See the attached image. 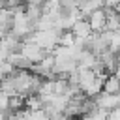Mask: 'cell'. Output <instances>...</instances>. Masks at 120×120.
Returning a JSON list of instances; mask_svg holds the SVG:
<instances>
[{"label": "cell", "instance_id": "obj_6", "mask_svg": "<svg viewBox=\"0 0 120 120\" xmlns=\"http://www.w3.org/2000/svg\"><path fill=\"white\" fill-rule=\"evenodd\" d=\"M28 120H51V118L45 112V109H38V111H28Z\"/></svg>", "mask_w": 120, "mask_h": 120}, {"label": "cell", "instance_id": "obj_10", "mask_svg": "<svg viewBox=\"0 0 120 120\" xmlns=\"http://www.w3.org/2000/svg\"><path fill=\"white\" fill-rule=\"evenodd\" d=\"M118 68H120V52H118Z\"/></svg>", "mask_w": 120, "mask_h": 120}, {"label": "cell", "instance_id": "obj_7", "mask_svg": "<svg viewBox=\"0 0 120 120\" xmlns=\"http://www.w3.org/2000/svg\"><path fill=\"white\" fill-rule=\"evenodd\" d=\"M107 120H120V107L109 111V112H107Z\"/></svg>", "mask_w": 120, "mask_h": 120}, {"label": "cell", "instance_id": "obj_9", "mask_svg": "<svg viewBox=\"0 0 120 120\" xmlns=\"http://www.w3.org/2000/svg\"><path fill=\"white\" fill-rule=\"evenodd\" d=\"M114 75H116V77L120 79V68H116V71H114Z\"/></svg>", "mask_w": 120, "mask_h": 120}, {"label": "cell", "instance_id": "obj_2", "mask_svg": "<svg viewBox=\"0 0 120 120\" xmlns=\"http://www.w3.org/2000/svg\"><path fill=\"white\" fill-rule=\"evenodd\" d=\"M86 21H88V24H90L92 32H103V30H105V21H107V15H105L103 8H99V9L92 11V13L86 17Z\"/></svg>", "mask_w": 120, "mask_h": 120}, {"label": "cell", "instance_id": "obj_3", "mask_svg": "<svg viewBox=\"0 0 120 120\" xmlns=\"http://www.w3.org/2000/svg\"><path fill=\"white\" fill-rule=\"evenodd\" d=\"M69 30H71V34H73L77 39H84V38H88V36L92 34V28H90V24H88L86 19H77Z\"/></svg>", "mask_w": 120, "mask_h": 120}, {"label": "cell", "instance_id": "obj_1", "mask_svg": "<svg viewBox=\"0 0 120 120\" xmlns=\"http://www.w3.org/2000/svg\"><path fill=\"white\" fill-rule=\"evenodd\" d=\"M19 52H21L26 60H30L32 64H38V62H41V60L45 58V54H47L49 51H45L43 47H39V45H38L36 41H32V39H24V41H21Z\"/></svg>", "mask_w": 120, "mask_h": 120}, {"label": "cell", "instance_id": "obj_8", "mask_svg": "<svg viewBox=\"0 0 120 120\" xmlns=\"http://www.w3.org/2000/svg\"><path fill=\"white\" fill-rule=\"evenodd\" d=\"M47 0H24V4H34V6H43Z\"/></svg>", "mask_w": 120, "mask_h": 120}, {"label": "cell", "instance_id": "obj_5", "mask_svg": "<svg viewBox=\"0 0 120 120\" xmlns=\"http://www.w3.org/2000/svg\"><path fill=\"white\" fill-rule=\"evenodd\" d=\"M81 120H107V111H103V109H98V107H94L90 112H86V114H82L81 116Z\"/></svg>", "mask_w": 120, "mask_h": 120}, {"label": "cell", "instance_id": "obj_4", "mask_svg": "<svg viewBox=\"0 0 120 120\" xmlns=\"http://www.w3.org/2000/svg\"><path fill=\"white\" fill-rule=\"evenodd\" d=\"M103 92L105 94H120V79L114 73H111V75L105 77V81H103Z\"/></svg>", "mask_w": 120, "mask_h": 120}]
</instances>
